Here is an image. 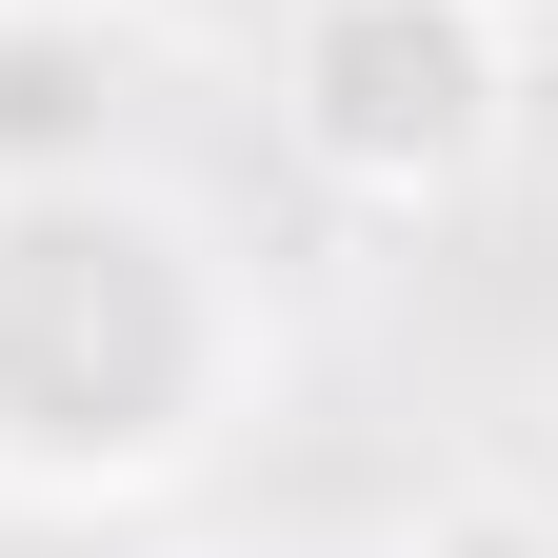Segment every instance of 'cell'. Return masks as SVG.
<instances>
[{"label": "cell", "mask_w": 558, "mask_h": 558, "mask_svg": "<svg viewBox=\"0 0 558 558\" xmlns=\"http://www.w3.org/2000/svg\"><path fill=\"white\" fill-rule=\"evenodd\" d=\"M240 399V279L180 199L100 160L0 180V478L21 499H140Z\"/></svg>", "instance_id": "6da1fadb"}, {"label": "cell", "mask_w": 558, "mask_h": 558, "mask_svg": "<svg viewBox=\"0 0 558 558\" xmlns=\"http://www.w3.org/2000/svg\"><path fill=\"white\" fill-rule=\"evenodd\" d=\"M279 120L339 199H459L499 160V0H300Z\"/></svg>", "instance_id": "7a4b0ae2"}, {"label": "cell", "mask_w": 558, "mask_h": 558, "mask_svg": "<svg viewBox=\"0 0 558 558\" xmlns=\"http://www.w3.org/2000/svg\"><path fill=\"white\" fill-rule=\"evenodd\" d=\"M418 558H558V499H499V478H478V499L418 519Z\"/></svg>", "instance_id": "3957f363"}]
</instances>
